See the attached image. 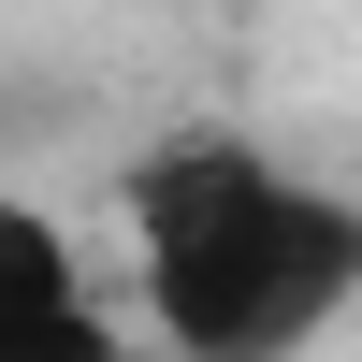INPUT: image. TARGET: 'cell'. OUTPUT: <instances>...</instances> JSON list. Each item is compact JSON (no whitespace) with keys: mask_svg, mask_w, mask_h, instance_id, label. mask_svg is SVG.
<instances>
[{"mask_svg":"<svg viewBox=\"0 0 362 362\" xmlns=\"http://www.w3.org/2000/svg\"><path fill=\"white\" fill-rule=\"evenodd\" d=\"M116 305L160 362H305L362 305V203L261 131H160L116 174Z\"/></svg>","mask_w":362,"mask_h":362,"instance_id":"cell-1","label":"cell"},{"mask_svg":"<svg viewBox=\"0 0 362 362\" xmlns=\"http://www.w3.org/2000/svg\"><path fill=\"white\" fill-rule=\"evenodd\" d=\"M0 362H145L131 305H116V261L44 189H0Z\"/></svg>","mask_w":362,"mask_h":362,"instance_id":"cell-2","label":"cell"}]
</instances>
